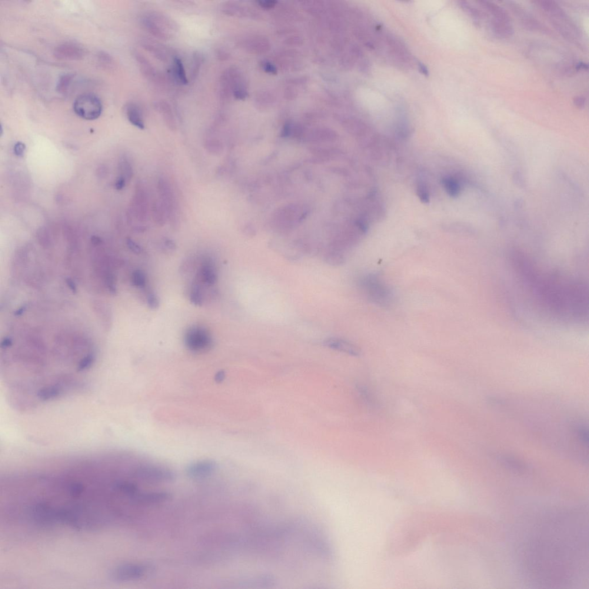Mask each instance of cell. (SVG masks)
<instances>
[{
	"label": "cell",
	"instance_id": "74e56055",
	"mask_svg": "<svg viewBox=\"0 0 589 589\" xmlns=\"http://www.w3.org/2000/svg\"><path fill=\"white\" fill-rule=\"evenodd\" d=\"M26 306H22V307H20L19 309H17V310H16V311L15 312V313H14V314H15V316H21V315H22L23 313H24V312H25V311H26Z\"/></svg>",
	"mask_w": 589,
	"mask_h": 589
},
{
	"label": "cell",
	"instance_id": "4fadbf2b",
	"mask_svg": "<svg viewBox=\"0 0 589 589\" xmlns=\"http://www.w3.org/2000/svg\"><path fill=\"white\" fill-rule=\"evenodd\" d=\"M55 55L56 58L61 59H78L82 57L83 50L73 43H65L55 49Z\"/></svg>",
	"mask_w": 589,
	"mask_h": 589
},
{
	"label": "cell",
	"instance_id": "ab89813d",
	"mask_svg": "<svg viewBox=\"0 0 589 589\" xmlns=\"http://www.w3.org/2000/svg\"><path fill=\"white\" fill-rule=\"evenodd\" d=\"M420 69L421 70L422 73H423L424 74H425V75L427 74V73H428L427 70V69L425 68L424 66L421 64L420 65Z\"/></svg>",
	"mask_w": 589,
	"mask_h": 589
},
{
	"label": "cell",
	"instance_id": "8d00e7d4",
	"mask_svg": "<svg viewBox=\"0 0 589 589\" xmlns=\"http://www.w3.org/2000/svg\"><path fill=\"white\" fill-rule=\"evenodd\" d=\"M125 184L126 179L124 177H121L119 178L117 182H116V187L118 190H121V189L124 188Z\"/></svg>",
	"mask_w": 589,
	"mask_h": 589
},
{
	"label": "cell",
	"instance_id": "83f0119b",
	"mask_svg": "<svg viewBox=\"0 0 589 589\" xmlns=\"http://www.w3.org/2000/svg\"><path fill=\"white\" fill-rule=\"evenodd\" d=\"M417 194L421 202L424 204H428L430 201V196L428 189L424 183H419L417 187Z\"/></svg>",
	"mask_w": 589,
	"mask_h": 589
},
{
	"label": "cell",
	"instance_id": "8992f818",
	"mask_svg": "<svg viewBox=\"0 0 589 589\" xmlns=\"http://www.w3.org/2000/svg\"><path fill=\"white\" fill-rule=\"evenodd\" d=\"M76 114L82 119L92 121L101 115L102 104L94 95L84 94L76 99L73 104Z\"/></svg>",
	"mask_w": 589,
	"mask_h": 589
},
{
	"label": "cell",
	"instance_id": "ffe728a7",
	"mask_svg": "<svg viewBox=\"0 0 589 589\" xmlns=\"http://www.w3.org/2000/svg\"><path fill=\"white\" fill-rule=\"evenodd\" d=\"M135 55L143 75L148 78L154 77L155 70L147 58L140 52L135 53Z\"/></svg>",
	"mask_w": 589,
	"mask_h": 589
},
{
	"label": "cell",
	"instance_id": "4dcf8cb0",
	"mask_svg": "<svg viewBox=\"0 0 589 589\" xmlns=\"http://www.w3.org/2000/svg\"><path fill=\"white\" fill-rule=\"evenodd\" d=\"M574 104L577 108L582 109L584 108L587 102V100L584 98V96H576L573 101Z\"/></svg>",
	"mask_w": 589,
	"mask_h": 589
},
{
	"label": "cell",
	"instance_id": "52a82bcc",
	"mask_svg": "<svg viewBox=\"0 0 589 589\" xmlns=\"http://www.w3.org/2000/svg\"><path fill=\"white\" fill-rule=\"evenodd\" d=\"M184 343L189 351L202 353L208 351L212 348L213 341L210 334L205 329L195 326L186 332Z\"/></svg>",
	"mask_w": 589,
	"mask_h": 589
},
{
	"label": "cell",
	"instance_id": "2e32d148",
	"mask_svg": "<svg viewBox=\"0 0 589 589\" xmlns=\"http://www.w3.org/2000/svg\"><path fill=\"white\" fill-rule=\"evenodd\" d=\"M201 276L202 281L208 285L214 284L217 282V274L211 261L207 260L204 262L201 269Z\"/></svg>",
	"mask_w": 589,
	"mask_h": 589
},
{
	"label": "cell",
	"instance_id": "8fae6325",
	"mask_svg": "<svg viewBox=\"0 0 589 589\" xmlns=\"http://www.w3.org/2000/svg\"><path fill=\"white\" fill-rule=\"evenodd\" d=\"M171 498V494L167 491H150L136 492L132 498L133 501L136 503L149 505L162 503L167 501Z\"/></svg>",
	"mask_w": 589,
	"mask_h": 589
},
{
	"label": "cell",
	"instance_id": "277c9868",
	"mask_svg": "<svg viewBox=\"0 0 589 589\" xmlns=\"http://www.w3.org/2000/svg\"><path fill=\"white\" fill-rule=\"evenodd\" d=\"M142 25L146 31L161 40H168L177 29V25L162 13L151 12L143 16Z\"/></svg>",
	"mask_w": 589,
	"mask_h": 589
},
{
	"label": "cell",
	"instance_id": "3957f363",
	"mask_svg": "<svg viewBox=\"0 0 589 589\" xmlns=\"http://www.w3.org/2000/svg\"><path fill=\"white\" fill-rule=\"evenodd\" d=\"M479 3L483 18L484 16L488 18L491 29L496 36L504 38L513 34L510 18L505 9L490 1H481Z\"/></svg>",
	"mask_w": 589,
	"mask_h": 589
},
{
	"label": "cell",
	"instance_id": "f546056e",
	"mask_svg": "<svg viewBox=\"0 0 589 589\" xmlns=\"http://www.w3.org/2000/svg\"><path fill=\"white\" fill-rule=\"evenodd\" d=\"M127 245L128 248L136 255H140L144 251L141 246L136 244L135 241L132 240L131 239H128Z\"/></svg>",
	"mask_w": 589,
	"mask_h": 589
},
{
	"label": "cell",
	"instance_id": "9a60e30c",
	"mask_svg": "<svg viewBox=\"0 0 589 589\" xmlns=\"http://www.w3.org/2000/svg\"><path fill=\"white\" fill-rule=\"evenodd\" d=\"M126 115L129 122L140 129L145 128L144 118L140 108L135 103H129L126 108Z\"/></svg>",
	"mask_w": 589,
	"mask_h": 589
},
{
	"label": "cell",
	"instance_id": "9c48e42d",
	"mask_svg": "<svg viewBox=\"0 0 589 589\" xmlns=\"http://www.w3.org/2000/svg\"><path fill=\"white\" fill-rule=\"evenodd\" d=\"M158 191L160 201L167 213L168 219L172 222H178L177 205L171 185L165 179L160 178L158 181Z\"/></svg>",
	"mask_w": 589,
	"mask_h": 589
},
{
	"label": "cell",
	"instance_id": "e575fe53",
	"mask_svg": "<svg viewBox=\"0 0 589 589\" xmlns=\"http://www.w3.org/2000/svg\"><path fill=\"white\" fill-rule=\"evenodd\" d=\"M164 245L165 247L169 249V250H174V249H175L176 248L175 243L174 242V241H172L170 239H166V240L164 241Z\"/></svg>",
	"mask_w": 589,
	"mask_h": 589
},
{
	"label": "cell",
	"instance_id": "d590c367",
	"mask_svg": "<svg viewBox=\"0 0 589 589\" xmlns=\"http://www.w3.org/2000/svg\"><path fill=\"white\" fill-rule=\"evenodd\" d=\"M66 284H67L69 288L73 293L77 292V287L75 282H73L72 279L68 278L66 280Z\"/></svg>",
	"mask_w": 589,
	"mask_h": 589
},
{
	"label": "cell",
	"instance_id": "30bf717a",
	"mask_svg": "<svg viewBox=\"0 0 589 589\" xmlns=\"http://www.w3.org/2000/svg\"><path fill=\"white\" fill-rule=\"evenodd\" d=\"M218 465L214 461L203 460L192 462L186 470L188 477L192 479H202L209 477L217 470Z\"/></svg>",
	"mask_w": 589,
	"mask_h": 589
},
{
	"label": "cell",
	"instance_id": "d6986e66",
	"mask_svg": "<svg viewBox=\"0 0 589 589\" xmlns=\"http://www.w3.org/2000/svg\"><path fill=\"white\" fill-rule=\"evenodd\" d=\"M152 215L153 221L158 226H164L168 219L167 213L160 201L153 202L152 207Z\"/></svg>",
	"mask_w": 589,
	"mask_h": 589
},
{
	"label": "cell",
	"instance_id": "484cf974",
	"mask_svg": "<svg viewBox=\"0 0 589 589\" xmlns=\"http://www.w3.org/2000/svg\"><path fill=\"white\" fill-rule=\"evenodd\" d=\"M190 300L195 306H201L203 304V295L201 288L198 284L192 285L190 293Z\"/></svg>",
	"mask_w": 589,
	"mask_h": 589
},
{
	"label": "cell",
	"instance_id": "f35d334b",
	"mask_svg": "<svg viewBox=\"0 0 589 589\" xmlns=\"http://www.w3.org/2000/svg\"><path fill=\"white\" fill-rule=\"evenodd\" d=\"M217 377L219 381H222L224 379L225 375L224 372H221V373H219Z\"/></svg>",
	"mask_w": 589,
	"mask_h": 589
},
{
	"label": "cell",
	"instance_id": "cb8c5ba5",
	"mask_svg": "<svg viewBox=\"0 0 589 589\" xmlns=\"http://www.w3.org/2000/svg\"><path fill=\"white\" fill-rule=\"evenodd\" d=\"M205 57L202 52L195 51L193 55L192 67L191 71V79H194L199 75L200 70L204 64Z\"/></svg>",
	"mask_w": 589,
	"mask_h": 589
},
{
	"label": "cell",
	"instance_id": "6da1fadb",
	"mask_svg": "<svg viewBox=\"0 0 589 589\" xmlns=\"http://www.w3.org/2000/svg\"><path fill=\"white\" fill-rule=\"evenodd\" d=\"M515 271L538 304L555 318L583 321L588 314V288L584 281L558 271L544 272L527 256H512Z\"/></svg>",
	"mask_w": 589,
	"mask_h": 589
},
{
	"label": "cell",
	"instance_id": "44dd1931",
	"mask_svg": "<svg viewBox=\"0 0 589 589\" xmlns=\"http://www.w3.org/2000/svg\"><path fill=\"white\" fill-rule=\"evenodd\" d=\"M143 48L146 51L151 52L155 57L160 61H166L168 59V54L166 50L155 42L145 41H143Z\"/></svg>",
	"mask_w": 589,
	"mask_h": 589
},
{
	"label": "cell",
	"instance_id": "5b68a950",
	"mask_svg": "<svg viewBox=\"0 0 589 589\" xmlns=\"http://www.w3.org/2000/svg\"><path fill=\"white\" fill-rule=\"evenodd\" d=\"M132 477L149 484H162L172 482L176 478L174 472L161 465L139 463L132 469Z\"/></svg>",
	"mask_w": 589,
	"mask_h": 589
},
{
	"label": "cell",
	"instance_id": "836d02e7",
	"mask_svg": "<svg viewBox=\"0 0 589 589\" xmlns=\"http://www.w3.org/2000/svg\"><path fill=\"white\" fill-rule=\"evenodd\" d=\"M216 56H217V57L219 59L222 60V61H225V60L229 58V55L226 51H221V50H218V51H216Z\"/></svg>",
	"mask_w": 589,
	"mask_h": 589
},
{
	"label": "cell",
	"instance_id": "f1b7e54d",
	"mask_svg": "<svg viewBox=\"0 0 589 589\" xmlns=\"http://www.w3.org/2000/svg\"><path fill=\"white\" fill-rule=\"evenodd\" d=\"M147 303L149 308L152 309H157L159 306V301L158 298L154 293L151 292L148 295Z\"/></svg>",
	"mask_w": 589,
	"mask_h": 589
},
{
	"label": "cell",
	"instance_id": "603a6c76",
	"mask_svg": "<svg viewBox=\"0 0 589 589\" xmlns=\"http://www.w3.org/2000/svg\"><path fill=\"white\" fill-rule=\"evenodd\" d=\"M205 148L212 154H220L222 152V143L217 138L209 136L205 142Z\"/></svg>",
	"mask_w": 589,
	"mask_h": 589
},
{
	"label": "cell",
	"instance_id": "ac0fdd59",
	"mask_svg": "<svg viewBox=\"0 0 589 589\" xmlns=\"http://www.w3.org/2000/svg\"><path fill=\"white\" fill-rule=\"evenodd\" d=\"M326 345L331 348L347 353V354L353 356H358L359 354L358 349L354 347V345L348 343L347 342L339 340V339H329V340L326 342Z\"/></svg>",
	"mask_w": 589,
	"mask_h": 589
},
{
	"label": "cell",
	"instance_id": "7a4b0ae2",
	"mask_svg": "<svg viewBox=\"0 0 589 589\" xmlns=\"http://www.w3.org/2000/svg\"><path fill=\"white\" fill-rule=\"evenodd\" d=\"M539 7L545 13L552 24L565 38L572 42H578L580 32L574 23L560 5L554 1H538Z\"/></svg>",
	"mask_w": 589,
	"mask_h": 589
},
{
	"label": "cell",
	"instance_id": "d6a6232c",
	"mask_svg": "<svg viewBox=\"0 0 589 589\" xmlns=\"http://www.w3.org/2000/svg\"><path fill=\"white\" fill-rule=\"evenodd\" d=\"M12 344V339L9 337H6L4 338L1 342V348L4 349H6L11 347Z\"/></svg>",
	"mask_w": 589,
	"mask_h": 589
},
{
	"label": "cell",
	"instance_id": "4316f807",
	"mask_svg": "<svg viewBox=\"0 0 589 589\" xmlns=\"http://www.w3.org/2000/svg\"><path fill=\"white\" fill-rule=\"evenodd\" d=\"M132 282L136 287H144L146 283V276L141 270H135L132 273Z\"/></svg>",
	"mask_w": 589,
	"mask_h": 589
},
{
	"label": "cell",
	"instance_id": "1f68e13d",
	"mask_svg": "<svg viewBox=\"0 0 589 589\" xmlns=\"http://www.w3.org/2000/svg\"><path fill=\"white\" fill-rule=\"evenodd\" d=\"M26 146L22 142H18L15 145L14 152L16 155L22 157L24 154Z\"/></svg>",
	"mask_w": 589,
	"mask_h": 589
},
{
	"label": "cell",
	"instance_id": "ba28073f",
	"mask_svg": "<svg viewBox=\"0 0 589 589\" xmlns=\"http://www.w3.org/2000/svg\"><path fill=\"white\" fill-rule=\"evenodd\" d=\"M146 567L136 563H126L118 565L109 571V580L116 582H125L139 580L145 576Z\"/></svg>",
	"mask_w": 589,
	"mask_h": 589
},
{
	"label": "cell",
	"instance_id": "d4e9b609",
	"mask_svg": "<svg viewBox=\"0 0 589 589\" xmlns=\"http://www.w3.org/2000/svg\"><path fill=\"white\" fill-rule=\"evenodd\" d=\"M442 184H443L446 192L452 197H456L460 193V186L455 179L450 178H445L442 179Z\"/></svg>",
	"mask_w": 589,
	"mask_h": 589
},
{
	"label": "cell",
	"instance_id": "7c38bea8",
	"mask_svg": "<svg viewBox=\"0 0 589 589\" xmlns=\"http://www.w3.org/2000/svg\"><path fill=\"white\" fill-rule=\"evenodd\" d=\"M134 209L135 214L139 221L145 222L148 220V195L144 185L140 184L136 188L134 200Z\"/></svg>",
	"mask_w": 589,
	"mask_h": 589
},
{
	"label": "cell",
	"instance_id": "7402d4cb",
	"mask_svg": "<svg viewBox=\"0 0 589 589\" xmlns=\"http://www.w3.org/2000/svg\"><path fill=\"white\" fill-rule=\"evenodd\" d=\"M94 309L96 310V313L97 314L101 321L105 324V327H109V323L111 322V312L109 310V308L108 306L105 304H102V302H96L94 304Z\"/></svg>",
	"mask_w": 589,
	"mask_h": 589
},
{
	"label": "cell",
	"instance_id": "e0dca14e",
	"mask_svg": "<svg viewBox=\"0 0 589 589\" xmlns=\"http://www.w3.org/2000/svg\"><path fill=\"white\" fill-rule=\"evenodd\" d=\"M172 74L175 80L179 84L184 85L188 84V79L186 75L184 65H183L182 60L178 56H175L174 58Z\"/></svg>",
	"mask_w": 589,
	"mask_h": 589
},
{
	"label": "cell",
	"instance_id": "5bb4252c",
	"mask_svg": "<svg viewBox=\"0 0 589 589\" xmlns=\"http://www.w3.org/2000/svg\"><path fill=\"white\" fill-rule=\"evenodd\" d=\"M155 108L162 115L165 123L171 131L176 130V119L171 105L167 102L162 101L155 103Z\"/></svg>",
	"mask_w": 589,
	"mask_h": 589
}]
</instances>
